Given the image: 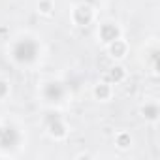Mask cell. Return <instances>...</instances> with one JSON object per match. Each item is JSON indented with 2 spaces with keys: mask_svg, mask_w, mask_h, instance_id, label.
Masks as SVG:
<instances>
[{
  "mask_svg": "<svg viewBox=\"0 0 160 160\" xmlns=\"http://www.w3.org/2000/svg\"><path fill=\"white\" fill-rule=\"evenodd\" d=\"M15 55H17L19 60H28V58L34 57V45H32L30 42H25V43H21V45L17 47Z\"/></svg>",
  "mask_w": 160,
  "mask_h": 160,
  "instance_id": "cell-1",
  "label": "cell"
}]
</instances>
